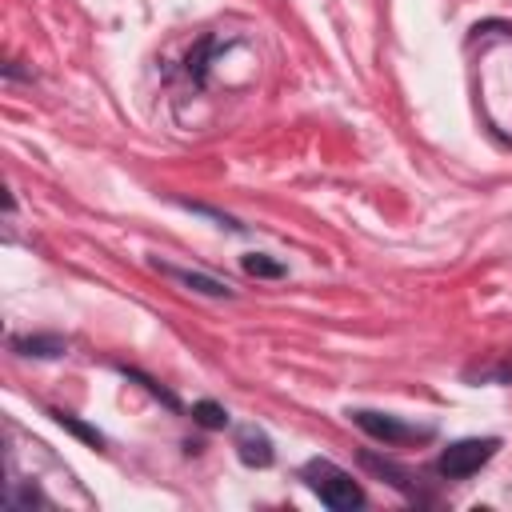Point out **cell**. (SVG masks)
Instances as JSON below:
<instances>
[{"mask_svg": "<svg viewBox=\"0 0 512 512\" xmlns=\"http://www.w3.org/2000/svg\"><path fill=\"white\" fill-rule=\"evenodd\" d=\"M304 480H308V488H312L328 508H336V512H348V508H360V504H364L360 484H356L344 468H336L332 460H308V464H304Z\"/></svg>", "mask_w": 512, "mask_h": 512, "instance_id": "1", "label": "cell"}, {"mask_svg": "<svg viewBox=\"0 0 512 512\" xmlns=\"http://www.w3.org/2000/svg\"><path fill=\"white\" fill-rule=\"evenodd\" d=\"M496 448H500V440L496 436H472V440H456V444H448L444 452H440V460H436V472L444 476V480H464V476H472V472H480L492 456H496Z\"/></svg>", "mask_w": 512, "mask_h": 512, "instance_id": "2", "label": "cell"}, {"mask_svg": "<svg viewBox=\"0 0 512 512\" xmlns=\"http://www.w3.org/2000/svg\"><path fill=\"white\" fill-rule=\"evenodd\" d=\"M352 420H356L368 436H376V440H384V444H404V440H424V436H432L428 428L400 424L396 416H384V412H372V408H356Z\"/></svg>", "mask_w": 512, "mask_h": 512, "instance_id": "3", "label": "cell"}, {"mask_svg": "<svg viewBox=\"0 0 512 512\" xmlns=\"http://www.w3.org/2000/svg\"><path fill=\"white\" fill-rule=\"evenodd\" d=\"M236 452H240V460L248 468H268L272 464V440L260 428H252V424L236 432Z\"/></svg>", "mask_w": 512, "mask_h": 512, "instance_id": "4", "label": "cell"}, {"mask_svg": "<svg viewBox=\"0 0 512 512\" xmlns=\"http://www.w3.org/2000/svg\"><path fill=\"white\" fill-rule=\"evenodd\" d=\"M168 276H176L180 284H188L192 292H204V296H232V288L224 284V280H212V276H204V272H184V268H164Z\"/></svg>", "mask_w": 512, "mask_h": 512, "instance_id": "5", "label": "cell"}, {"mask_svg": "<svg viewBox=\"0 0 512 512\" xmlns=\"http://www.w3.org/2000/svg\"><path fill=\"white\" fill-rule=\"evenodd\" d=\"M24 356H60L64 352V340L60 336H16L12 340Z\"/></svg>", "mask_w": 512, "mask_h": 512, "instance_id": "6", "label": "cell"}, {"mask_svg": "<svg viewBox=\"0 0 512 512\" xmlns=\"http://www.w3.org/2000/svg\"><path fill=\"white\" fill-rule=\"evenodd\" d=\"M192 420L200 428H228V412L216 404V400H196L192 404Z\"/></svg>", "mask_w": 512, "mask_h": 512, "instance_id": "7", "label": "cell"}, {"mask_svg": "<svg viewBox=\"0 0 512 512\" xmlns=\"http://www.w3.org/2000/svg\"><path fill=\"white\" fill-rule=\"evenodd\" d=\"M52 420H56V424H60V428H68V432H72V436H80V440H84V444H92V448H100V444H104V436H100V432H96V428H88V424H84V420H76V416H72V412H60V408H56V412H52Z\"/></svg>", "mask_w": 512, "mask_h": 512, "instance_id": "8", "label": "cell"}, {"mask_svg": "<svg viewBox=\"0 0 512 512\" xmlns=\"http://www.w3.org/2000/svg\"><path fill=\"white\" fill-rule=\"evenodd\" d=\"M244 272H248V276L276 280V276H284V264H280V260H268L264 252H252V256H244Z\"/></svg>", "mask_w": 512, "mask_h": 512, "instance_id": "9", "label": "cell"}, {"mask_svg": "<svg viewBox=\"0 0 512 512\" xmlns=\"http://www.w3.org/2000/svg\"><path fill=\"white\" fill-rule=\"evenodd\" d=\"M480 376H484V380H500V384H508V380H512V360H500L496 368H484Z\"/></svg>", "mask_w": 512, "mask_h": 512, "instance_id": "10", "label": "cell"}]
</instances>
